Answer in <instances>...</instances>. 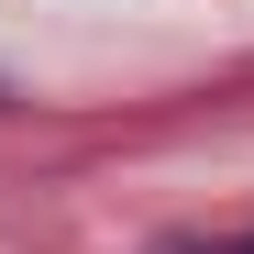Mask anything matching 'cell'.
<instances>
[{"instance_id":"1","label":"cell","mask_w":254,"mask_h":254,"mask_svg":"<svg viewBox=\"0 0 254 254\" xmlns=\"http://www.w3.org/2000/svg\"><path fill=\"white\" fill-rule=\"evenodd\" d=\"M155 254H254V232H232V243H188L177 232V243H155Z\"/></svg>"}]
</instances>
